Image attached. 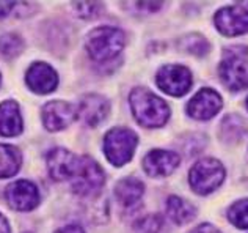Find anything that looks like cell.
<instances>
[{
    "label": "cell",
    "instance_id": "30",
    "mask_svg": "<svg viewBox=\"0 0 248 233\" xmlns=\"http://www.w3.org/2000/svg\"><path fill=\"white\" fill-rule=\"evenodd\" d=\"M247 109H248V100H247Z\"/></svg>",
    "mask_w": 248,
    "mask_h": 233
},
{
    "label": "cell",
    "instance_id": "3",
    "mask_svg": "<svg viewBox=\"0 0 248 233\" xmlns=\"http://www.w3.org/2000/svg\"><path fill=\"white\" fill-rule=\"evenodd\" d=\"M220 77L231 90H242L248 87V49H228L220 63Z\"/></svg>",
    "mask_w": 248,
    "mask_h": 233
},
{
    "label": "cell",
    "instance_id": "19",
    "mask_svg": "<svg viewBox=\"0 0 248 233\" xmlns=\"http://www.w3.org/2000/svg\"><path fill=\"white\" fill-rule=\"evenodd\" d=\"M21 153L11 145H0V178H10L21 167Z\"/></svg>",
    "mask_w": 248,
    "mask_h": 233
},
{
    "label": "cell",
    "instance_id": "9",
    "mask_svg": "<svg viewBox=\"0 0 248 233\" xmlns=\"http://www.w3.org/2000/svg\"><path fill=\"white\" fill-rule=\"evenodd\" d=\"M6 200L11 208L19 211H29L33 210L40 203V192L38 187L27 180H19L16 183L8 186L5 192Z\"/></svg>",
    "mask_w": 248,
    "mask_h": 233
},
{
    "label": "cell",
    "instance_id": "16",
    "mask_svg": "<svg viewBox=\"0 0 248 233\" xmlns=\"http://www.w3.org/2000/svg\"><path fill=\"white\" fill-rule=\"evenodd\" d=\"M22 131V116L15 101H5L0 104V134L13 137Z\"/></svg>",
    "mask_w": 248,
    "mask_h": 233
},
{
    "label": "cell",
    "instance_id": "27",
    "mask_svg": "<svg viewBox=\"0 0 248 233\" xmlns=\"http://www.w3.org/2000/svg\"><path fill=\"white\" fill-rule=\"evenodd\" d=\"M190 233H221V232L218 229H215L211 224H201L195 230H192Z\"/></svg>",
    "mask_w": 248,
    "mask_h": 233
},
{
    "label": "cell",
    "instance_id": "4",
    "mask_svg": "<svg viewBox=\"0 0 248 233\" xmlns=\"http://www.w3.org/2000/svg\"><path fill=\"white\" fill-rule=\"evenodd\" d=\"M137 147V135L130 129L115 128L108 131L104 140V150L107 159L113 166H124L132 159Z\"/></svg>",
    "mask_w": 248,
    "mask_h": 233
},
{
    "label": "cell",
    "instance_id": "14",
    "mask_svg": "<svg viewBox=\"0 0 248 233\" xmlns=\"http://www.w3.org/2000/svg\"><path fill=\"white\" fill-rule=\"evenodd\" d=\"M179 164V156L173 151L153 150L143 159V167L149 177H167Z\"/></svg>",
    "mask_w": 248,
    "mask_h": 233
},
{
    "label": "cell",
    "instance_id": "22",
    "mask_svg": "<svg viewBox=\"0 0 248 233\" xmlns=\"http://www.w3.org/2000/svg\"><path fill=\"white\" fill-rule=\"evenodd\" d=\"M24 41L21 40V36H17L15 33H6L3 36H0V52L5 57H15L22 50Z\"/></svg>",
    "mask_w": 248,
    "mask_h": 233
},
{
    "label": "cell",
    "instance_id": "29",
    "mask_svg": "<svg viewBox=\"0 0 248 233\" xmlns=\"http://www.w3.org/2000/svg\"><path fill=\"white\" fill-rule=\"evenodd\" d=\"M0 233H10V225L2 215H0Z\"/></svg>",
    "mask_w": 248,
    "mask_h": 233
},
{
    "label": "cell",
    "instance_id": "28",
    "mask_svg": "<svg viewBox=\"0 0 248 233\" xmlns=\"http://www.w3.org/2000/svg\"><path fill=\"white\" fill-rule=\"evenodd\" d=\"M57 233H85V232L82 227H79V225H68V227L60 229Z\"/></svg>",
    "mask_w": 248,
    "mask_h": 233
},
{
    "label": "cell",
    "instance_id": "18",
    "mask_svg": "<svg viewBox=\"0 0 248 233\" xmlns=\"http://www.w3.org/2000/svg\"><path fill=\"white\" fill-rule=\"evenodd\" d=\"M167 213L176 224H187L197 216V210L192 203L187 200H182L179 197H170L167 202Z\"/></svg>",
    "mask_w": 248,
    "mask_h": 233
},
{
    "label": "cell",
    "instance_id": "20",
    "mask_svg": "<svg viewBox=\"0 0 248 233\" xmlns=\"http://www.w3.org/2000/svg\"><path fill=\"white\" fill-rule=\"evenodd\" d=\"M221 126H223V137L226 140H239L247 133L245 121L237 115L226 116Z\"/></svg>",
    "mask_w": 248,
    "mask_h": 233
},
{
    "label": "cell",
    "instance_id": "12",
    "mask_svg": "<svg viewBox=\"0 0 248 233\" xmlns=\"http://www.w3.org/2000/svg\"><path fill=\"white\" fill-rule=\"evenodd\" d=\"M221 98L212 88H203L193 96L187 106V112L197 120H209L220 111Z\"/></svg>",
    "mask_w": 248,
    "mask_h": 233
},
{
    "label": "cell",
    "instance_id": "26",
    "mask_svg": "<svg viewBox=\"0 0 248 233\" xmlns=\"http://www.w3.org/2000/svg\"><path fill=\"white\" fill-rule=\"evenodd\" d=\"M16 2H0V17L8 16L10 13L15 10Z\"/></svg>",
    "mask_w": 248,
    "mask_h": 233
},
{
    "label": "cell",
    "instance_id": "2",
    "mask_svg": "<svg viewBox=\"0 0 248 233\" xmlns=\"http://www.w3.org/2000/svg\"><path fill=\"white\" fill-rule=\"evenodd\" d=\"M124 46V33L115 27H99L88 35L87 49L96 62L112 60L121 52Z\"/></svg>",
    "mask_w": 248,
    "mask_h": 233
},
{
    "label": "cell",
    "instance_id": "21",
    "mask_svg": "<svg viewBox=\"0 0 248 233\" xmlns=\"http://www.w3.org/2000/svg\"><path fill=\"white\" fill-rule=\"evenodd\" d=\"M230 221L237 229H248V199L239 200L230 208Z\"/></svg>",
    "mask_w": 248,
    "mask_h": 233
},
{
    "label": "cell",
    "instance_id": "15",
    "mask_svg": "<svg viewBox=\"0 0 248 233\" xmlns=\"http://www.w3.org/2000/svg\"><path fill=\"white\" fill-rule=\"evenodd\" d=\"M107 114H108V102L101 95L83 96L79 107H77V115L88 126H97L106 118Z\"/></svg>",
    "mask_w": 248,
    "mask_h": 233
},
{
    "label": "cell",
    "instance_id": "25",
    "mask_svg": "<svg viewBox=\"0 0 248 233\" xmlns=\"http://www.w3.org/2000/svg\"><path fill=\"white\" fill-rule=\"evenodd\" d=\"M97 8H99V5H97V3H76L74 5L76 15H79L82 17L96 16L97 15Z\"/></svg>",
    "mask_w": 248,
    "mask_h": 233
},
{
    "label": "cell",
    "instance_id": "1",
    "mask_svg": "<svg viewBox=\"0 0 248 233\" xmlns=\"http://www.w3.org/2000/svg\"><path fill=\"white\" fill-rule=\"evenodd\" d=\"M130 107L134 116L143 126H162L170 116V107L164 100L157 98L146 88H134L130 93Z\"/></svg>",
    "mask_w": 248,
    "mask_h": 233
},
{
    "label": "cell",
    "instance_id": "7",
    "mask_svg": "<svg viewBox=\"0 0 248 233\" xmlns=\"http://www.w3.org/2000/svg\"><path fill=\"white\" fill-rule=\"evenodd\" d=\"M157 85L162 92L171 96H182L192 85V74L186 67L167 65L157 74Z\"/></svg>",
    "mask_w": 248,
    "mask_h": 233
},
{
    "label": "cell",
    "instance_id": "17",
    "mask_svg": "<svg viewBox=\"0 0 248 233\" xmlns=\"http://www.w3.org/2000/svg\"><path fill=\"white\" fill-rule=\"evenodd\" d=\"M145 186L137 178H124L115 187V196L123 206H134L141 199Z\"/></svg>",
    "mask_w": 248,
    "mask_h": 233
},
{
    "label": "cell",
    "instance_id": "8",
    "mask_svg": "<svg viewBox=\"0 0 248 233\" xmlns=\"http://www.w3.org/2000/svg\"><path fill=\"white\" fill-rule=\"evenodd\" d=\"M215 24H217V29L226 36L242 35L248 32V10L240 5L221 8L215 15Z\"/></svg>",
    "mask_w": 248,
    "mask_h": 233
},
{
    "label": "cell",
    "instance_id": "24",
    "mask_svg": "<svg viewBox=\"0 0 248 233\" xmlns=\"http://www.w3.org/2000/svg\"><path fill=\"white\" fill-rule=\"evenodd\" d=\"M160 227H162V219L157 215L145 216L135 224V230L140 233H159Z\"/></svg>",
    "mask_w": 248,
    "mask_h": 233
},
{
    "label": "cell",
    "instance_id": "13",
    "mask_svg": "<svg viewBox=\"0 0 248 233\" xmlns=\"http://www.w3.org/2000/svg\"><path fill=\"white\" fill-rule=\"evenodd\" d=\"M25 81H27L30 90H33V92L40 95H46L55 90L58 83V76L55 69L49 67L47 63H33L27 71Z\"/></svg>",
    "mask_w": 248,
    "mask_h": 233
},
{
    "label": "cell",
    "instance_id": "5",
    "mask_svg": "<svg viewBox=\"0 0 248 233\" xmlns=\"http://www.w3.org/2000/svg\"><path fill=\"white\" fill-rule=\"evenodd\" d=\"M225 169L218 161L206 158L198 161L190 170V184L195 192L209 194L223 183Z\"/></svg>",
    "mask_w": 248,
    "mask_h": 233
},
{
    "label": "cell",
    "instance_id": "10",
    "mask_svg": "<svg viewBox=\"0 0 248 233\" xmlns=\"http://www.w3.org/2000/svg\"><path fill=\"white\" fill-rule=\"evenodd\" d=\"M80 158H77L74 153H71L64 148H55L47 154V169L52 180L63 181L71 180L74 177L79 167Z\"/></svg>",
    "mask_w": 248,
    "mask_h": 233
},
{
    "label": "cell",
    "instance_id": "6",
    "mask_svg": "<svg viewBox=\"0 0 248 233\" xmlns=\"http://www.w3.org/2000/svg\"><path fill=\"white\" fill-rule=\"evenodd\" d=\"M104 180L106 178H104V172L99 164L88 156H83L80 158L77 172L71 178V186L79 196H93V194L99 192Z\"/></svg>",
    "mask_w": 248,
    "mask_h": 233
},
{
    "label": "cell",
    "instance_id": "23",
    "mask_svg": "<svg viewBox=\"0 0 248 233\" xmlns=\"http://www.w3.org/2000/svg\"><path fill=\"white\" fill-rule=\"evenodd\" d=\"M182 49H186L187 52H192L195 55H204L209 49V44L201 35H188L182 38L181 41Z\"/></svg>",
    "mask_w": 248,
    "mask_h": 233
},
{
    "label": "cell",
    "instance_id": "11",
    "mask_svg": "<svg viewBox=\"0 0 248 233\" xmlns=\"http://www.w3.org/2000/svg\"><path fill=\"white\" fill-rule=\"evenodd\" d=\"M77 118V109L66 101H50L43 107V121L49 131H60Z\"/></svg>",
    "mask_w": 248,
    "mask_h": 233
}]
</instances>
